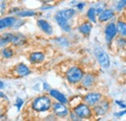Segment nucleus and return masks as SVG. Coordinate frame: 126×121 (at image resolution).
<instances>
[{
	"instance_id": "1",
	"label": "nucleus",
	"mask_w": 126,
	"mask_h": 121,
	"mask_svg": "<svg viewBox=\"0 0 126 121\" xmlns=\"http://www.w3.org/2000/svg\"><path fill=\"white\" fill-rule=\"evenodd\" d=\"M51 100L47 95H42L35 98L31 103V107L33 110L37 112H45L51 107Z\"/></svg>"
},
{
	"instance_id": "2",
	"label": "nucleus",
	"mask_w": 126,
	"mask_h": 121,
	"mask_svg": "<svg viewBox=\"0 0 126 121\" xmlns=\"http://www.w3.org/2000/svg\"><path fill=\"white\" fill-rule=\"evenodd\" d=\"M83 71L78 67V66H73L71 67L67 72H66V78L68 80L69 83L72 84H76L79 83L81 80L82 76H83Z\"/></svg>"
},
{
	"instance_id": "3",
	"label": "nucleus",
	"mask_w": 126,
	"mask_h": 121,
	"mask_svg": "<svg viewBox=\"0 0 126 121\" xmlns=\"http://www.w3.org/2000/svg\"><path fill=\"white\" fill-rule=\"evenodd\" d=\"M94 54L99 62L100 66L104 69H109L110 66V59L109 54L101 46H97L94 49Z\"/></svg>"
},
{
	"instance_id": "4",
	"label": "nucleus",
	"mask_w": 126,
	"mask_h": 121,
	"mask_svg": "<svg viewBox=\"0 0 126 121\" xmlns=\"http://www.w3.org/2000/svg\"><path fill=\"white\" fill-rule=\"evenodd\" d=\"M74 114L77 115L79 119L90 118L92 116V110L87 104L79 103L74 107Z\"/></svg>"
},
{
	"instance_id": "5",
	"label": "nucleus",
	"mask_w": 126,
	"mask_h": 121,
	"mask_svg": "<svg viewBox=\"0 0 126 121\" xmlns=\"http://www.w3.org/2000/svg\"><path fill=\"white\" fill-rule=\"evenodd\" d=\"M51 107H52L53 113L58 117H66L69 114V109L65 106V104L56 102L51 105Z\"/></svg>"
},
{
	"instance_id": "6",
	"label": "nucleus",
	"mask_w": 126,
	"mask_h": 121,
	"mask_svg": "<svg viewBox=\"0 0 126 121\" xmlns=\"http://www.w3.org/2000/svg\"><path fill=\"white\" fill-rule=\"evenodd\" d=\"M94 112L97 115H104L110 108V103L107 100H100L96 105H94Z\"/></svg>"
},
{
	"instance_id": "7",
	"label": "nucleus",
	"mask_w": 126,
	"mask_h": 121,
	"mask_svg": "<svg viewBox=\"0 0 126 121\" xmlns=\"http://www.w3.org/2000/svg\"><path fill=\"white\" fill-rule=\"evenodd\" d=\"M117 33V29H116V24L113 22H110L106 25L105 27V37H106V41L108 43H110L113 38L115 37Z\"/></svg>"
},
{
	"instance_id": "8",
	"label": "nucleus",
	"mask_w": 126,
	"mask_h": 121,
	"mask_svg": "<svg viewBox=\"0 0 126 121\" xmlns=\"http://www.w3.org/2000/svg\"><path fill=\"white\" fill-rule=\"evenodd\" d=\"M102 99V94L98 93V92H90L88 94H86L83 98V101L85 104H87L88 106H94L96 105L100 100Z\"/></svg>"
},
{
	"instance_id": "9",
	"label": "nucleus",
	"mask_w": 126,
	"mask_h": 121,
	"mask_svg": "<svg viewBox=\"0 0 126 121\" xmlns=\"http://www.w3.org/2000/svg\"><path fill=\"white\" fill-rule=\"evenodd\" d=\"M54 18H55L56 23L59 25V27L63 31H65V32H70L71 31V25L69 23V19H66V18H64L61 15H57V14H55Z\"/></svg>"
},
{
	"instance_id": "10",
	"label": "nucleus",
	"mask_w": 126,
	"mask_h": 121,
	"mask_svg": "<svg viewBox=\"0 0 126 121\" xmlns=\"http://www.w3.org/2000/svg\"><path fill=\"white\" fill-rule=\"evenodd\" d=\"M16 18L13 16H6L3 18H0V30H3L5 28L13 27L16 23Z\"/></svg>"
},
{
	"instance_id": "11",
	"label": "nucleus",
	"mask_w": 126,
	"mask_h": 121,
	"mask_svg": "<svg viewBox=\"0 0 126 121\" xmlns=\"http://www.w3.org/2000/svg\"><path fill=\"white\" fill-rule=\"evenodd\" d=\"M37 25H38V27H39L41 30L43 31V32H45L47 35H51L52 32H53L51 25L47 22V20H45V19H39V20L37 21Z\"/></svg>"
},
{
	"instance_id": "12",
	"label": "nucleus",
	"mask_w": 126,
	"mask_h": 121,
	"mask_svg": "<svg viewBox=\"0 0 126 121\" xmlns=\"http://www.w3.org/2000/svg\"><path fill=\"white\" fill-rule=\"evenodd\" d=\"M114 16V12L110 9H104L100 14H99V16H98V19L99 21L101 22H105V21H108L110 20V18H112Z\"/></svg>"
},
{
	"instance_id": "13",
	"label": "nucleus",
	"mask_w": 126,
	"mask_h": 121,
	"mask_svg": "<svg viewBox=\"0 0 126 121\" xmlns=\"http://www.w3.org/2000/svg\"><path fill=\"white\" fill-rule=\"evenodd\" d=\"M49 95L51 97H53L59 103H62V104H67L68 103V100L65 97V95L62 94L61 92H59L58 90H56V89H49Z\"/></svg>"
},
{
	"instance_id": "14",
	"label": "nucleus",
	"mask_w": 126,
	"mask_h": 121,
	"mask_svg": "<svg viewBox=\"0 0 126 121\" xmlns=\"http://www.w3.org/2000/svg\"><path fill=\"white\" fill-rule=\"evenodd\" d=\"M15 72H16V74H17V76H26L30 74L29 68L23 63H19L18 65H16L15 68Z\"/></svg>"
},
{
	"instance_id": "15",
	"label": "nucleus",
	"mask_w": 126,
	"mask_h": 121,
	"mask_svg": "<svg viewBox=\"0 0 126 121\" xmlns=\"http://www.w3.org/2000/svg\"><path fill=\"white\" fill-rule=\"evenodd\" d=\"M81 84L84 87H91L93 85V83L95 82V76L92 74H87V75H83L82 78H81Z\"/></svg>"
},
{
	"instance_id": "16",
	"label": "nucleus",
	"mask_w": 126,
	"mask_h": 121,
	"mask_svg": "<svg viewBox=\"0 0 126 121\" xmlns=\"http://www.w3.org/2000/svg\"><path fill=\"white\" fill-rule=\"evenodd\" d=\"M29 60L32 63H41L45 60V54L43 52H40V51L32 52L29 56Z\"/></svg>"
},
{
	"instance_id": "17",
	"label": "nucleus",
	"mask_w": 126,
	"mask_h": 121,
	"mask_svg": "<svg viewBox=\"0 0 126 121\" xmlns=\"http://www.w3.org/2000/svg\"><path fill=\"white\" fill-rule=\"evenodd\" d=\"M25 42H26V38L22 34H13L11 44H13L14 45H21L25 44Z\"/></svg>"
},
{
	"instance_id": "18",
	"label": "nucleus",
	"mask_w": 126,
	"mask_h": 121,
	"mask_svg": "<svg viewBox=\"0 0 126 121\" xmlns=\"http://www.w3.org/2000/svg\"><path fill=\"white\" fill-rule=\"evenodd\" d=\"M57 15H61L62 17L64 18H66V19H71L75 14H76V11L74 10V9H65V10H61V11H58L57 13H56Z\"/></svg>"
},
{
	"instance_id": "19",
	"label": "nucleus",
	"mask_w": 126,
	"mask_h": 121,
	"mask_svg": "<svg viewBox=\"0 0 126 121\" xmlns=\"http://www.w3.org/2000/svg\"><path fill=\"white\" fill-rule=\"evenodd\" d=\"M91 29H92V24L90 22H83L79 26V32L85 36H88L90 34Z\"/></svg>"
},
{
	"instance_id": "20",
	"label": "nucleus",
	"mask_w": 126,
	"mask_h": 121,
	"mask_svg": "<svg viewBox=\"0 0 126 121\" xmlns=\"http://www.w3.org/2000/svg\"><path fill=\"white\" fill-rule=\"evenodd\" d=\"M116 29L122 37H126V22L118 21L116 23Z\"/></svg>"
},
{
	"instance_id": "21",
	"label": "nucleus",
	"mask_w": 126,
	"mask_h": 121,
	"mask_svg": "<svg viewBox=\"0 0 126 121\" xmlns=\"http://www.w3.org/2000/svg\"><path fill=\"white\" fill-rule=\"evenodd\" d=\"M87 17L91 22H96V10H95V8H89L88 9Z\"/></svg>"
},
{
	"instance_id": "22",
	"label": "nucleus",
	"mask_w": 126,
	"mask_h": 121,
	"mask_svg": "<svg viewBox=\"0 0 126 121\" xmlns=\"http://www.w3.org/2000/svg\"><path fill=\"white\" fill-rule=\"evenodd\" d=\"M2 54L4 55L5 58H11L13 56V54H14V51L10 47H4L3 50H2Z\"/></svg>"
},
{
	"instance_id": "23",
	"label": "nucleus",
	"mask_w": 126,
	"mask_h": 121,
	"mask_svg": "<svg viewBox=\"0 0 126 121\" xmlns=\"http://www.w3.org/2000/svg\"><path fill=\"white\" fill-rule=\"evenodd\" d=\"M36 15V12L31 11V10H25V11H20L19 13H17L18 16H33Z\"/></svg>"
},
{
	"instance_id": "24",
	"label": "nucleus",
	"mask_w": 126,
	"mask_h": 121,
	"mask_svg": "<svg viewBox=\"0 0 126 121\" xmlns=\"http://www.w3.org/2000/svg\"><path fill=\"white\" fill-rule=\"evenodd\" d=\"M125 7H126V0H119L117 2V4H116V10H118V11L122 10Z\"/></svg>"
},
{
	"instance_id": "25",
	"label": "nucleus",
	"mask_w": 126,
	"mask_h": 121,
	"mask_svg": "<svg viewBox=\"0 0 126 121\" xmlns=\"http://www.w3.org/2000/svg\"><path fill=\"white\" fill-rule=\"evenodd\" d=\"M117 45H118V46H120V47L125 46L126 45V39H123V37H122V38H119V39L117 40Z\"/></svg>"
},
{
	"instance_id": "26",
	"label": "nucleus",
	"mask_w": 126,
	"mask_h": 121,
	"mask_svg": "<svg viewBox=\"0 0 126 121\" xmlns=\"http://www.w3.org/2000/svg\"><path fill=\"white\" fill-rule=\"evenodd\" d=\"M126 114V108L124 110H122V111H119V112H116V113H114V116H116V117H120V116H123V115H125Z\"/></svg>"
},
{
	"instance_id": "27",
	"label": "nucleus",
	"mask_w": 126,
	"mask_h": 121,
	"mask_svg": "<svg viewBox=\"0 0 126 121\" xmlns=\"http://www.w3.org/2000/svg\"><path fill=\"white\" fill-rule=\"evenodd\" d=\"M22 104H23V101H22V100H21L20 98H17V99H16V106H17V108H18V109L20 108V106H21V105H22Z\"/></svg>"
},
{
	"instance_id": "28",
	"label": "nucleus",
	"mask_w": 126,
	"mask_h": 121,
	"mask_svg": "<svg viewBox=\"0 0 126 121\" xmlns=\"http://www.w3.org/2000/svg\"><path fill=\"white\" fill-rule=\"evenodd\" d=\"M115 104H117L118 106H120V107H122V108H126V104L124 102H122V101H115Z\"/></svg>"
},
{
	"instance_id": "29",
	"label": "nucleus",
	"mask_w": 126,
	"mask_h": 121,
	"mask_svg": "<svg viewBox=\"0 0 126 121\" xmlns=\"http://www.w3.org/2000/svg\"><path fill=\"white\" fill-rule=\"evenodd\" d=\"M84 6H85V3H79V4H77V8L79 10H82Z\"/></svg>"
},
{
	"instance_id": "30",
	"label": "nucleus",
	"mask_w": 126,
	"mask_h": 121,
	"mask_svg": "<svg viewBox=\"0 0 126 121\" xmlns=\"http://www.w3.org/2000/svg\"><path fill=\"white\" fill-rule=\"evenodd\" d=\"M44 3H49V2H52L53 0H42Z\"/></svg>"
},
{
	"instance_id": "31",
	"label": "nucleus",
	"mask_w": 126,
	"mask_h": 121,
	"mask_svg": "<svg viewBox=\"0 0 126 121\" xmlns=\"http://www.w3.org/2000/svg\"><path fill=\"white\" fill-rule=\"evenodd\" d=\"M3 87H4V83L2 81H0V89H2Z\"/></svg>"
}]
</instances>
